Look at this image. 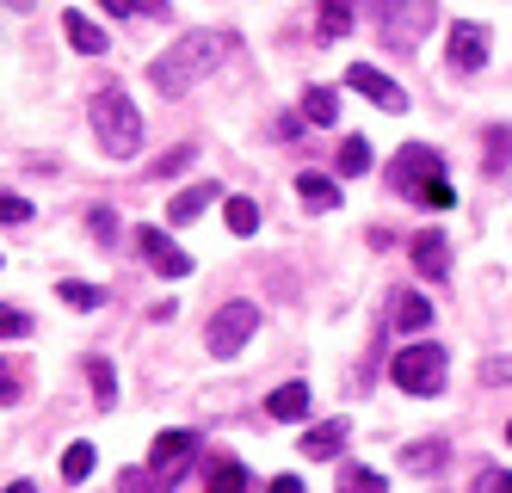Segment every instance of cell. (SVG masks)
<instances>
[{"label": "cell", "instance_id": "16", "mask_svg": "<svg viewBox=\"0 0 512 493\" xmlns=\"http://www.w3.org/2000/svg\"><path fill=\"white\" fill-rule=\"evenodd\" d=\"M297 198L309 210H340V185L327 179V173H297Z\"/></svg>", "mask_w": 512, "mask_h": 493}, {"label": "cell", "instance_id": "5", "mask_svg": "<svg viewBox=\"0 0 512 493\" xmlns=\"http://www.w3.org/2000/svg\"><path fill=\"white\" fill-rule=\"evenodd\" d=\"M371 7H377V31L389 50H414L432 31V7H414V0H371Z\"/></svg>", "mask_w": 512, "mask_h": 493}, {"label": "cell", "instance_id": "7", "mask_svg": "<svg viewBox=\"0 0 512 493\" xmlns=\"http://www.w3.org/2000/svg\"><path fill=\"white\" fill-rule=\"evenodd\" d=\"M445 56H451V68H457V74H482V68H488V25L457 19V25H451V37H445Z\"/></svg>", "mask_w": 512, "mask_h": 493}, {"label": "cell", "instance_id": "37", "mask_svg": "<svg viewBox=\"0 0 512 493\" xmlns=\"http://www.w3.org/2000/svg\"><path fill=\"white\" fill-rule=\"evenodd\" d=\"M420 198H426L432 210H451V198H457V192H451V185H445V179H432V185H426V192H420Z\"/></svg>", "mask_w": 512, "mask_h": 493}, {"label": "cell", "instance_id": "24", "mask_svg": "<svg viewBox=\"0 0 512 493\" xmlns=\"http://www.w3.org/2000/svg\"><path fill=\"white\" fill-rule=\"evenodd\" d=\"M482 148H488L482 173H506V167H512V130H500V124H494V130L482 136Z\"/></svg>", "mask_w": 512, "mask_h": 493}, {"label": "cell", "instance_id": "15", "mask_svg": "<svg viewBox=\"0 0 512 493\" xmlns=\"http://www.w3.org/2000/svg\"><path fill=\"white\" fill-rule=\"evenodd\" d=\"M395 327L401 333H426L432 327V302L414 296V290H395Z\"/></svg>", "mask_w": 512, "mask_h": 493}, {"label": "cell", "instance_id": "13", "mask_svg": "<svg viewBox=\"0 0 512 493\" xmlns=\"http://www.w3.org/2000/svg\"><path fill=\"white\" fill-rule=\"evenodd\" d=\"M216 198H223V185H216V179H204V185H186V192H179V198L167 204V216H173V222H198V216H204Z\"/></svg>", "mask_w": 512, "mask_h": 493}, {"label": "cell", "instance_id": "9", "mask_svg": "<svg viewBox=\"0 0 512 493\" xmlns=\"http://www.w3.org/2000/svg\"><path fill=\"white\" fill-rule=\"evenodd\" d=\"M186 457H198V432H161V438H155V450H149V469L173 487V481H179V469H186Z\"/></svg>", "mask_w": 512, "mask_h": 493}, {"label": "cell", "instance_id": "29", "mask_svg": "<svg viewBox=\"0 0 512 493\" xmlns=\"http://www.w3.org/2000/svg\"><path fill=\"white\" fill-rule=\"evenodd\" d=\"M118 493H167V481L155 469H124L118 475Z\"/></svg>", "mask_w": 512, "mask_h": 493}, {"label": "cell", "instance_id": "36", "mask_svg": "<svg viewBox=\"0 0 512 493\" xmlns=\"http://www.w3.org/2000/svg\"><path fill=\"white\" fill-rule=\"evenodd\" d=\"M19 401V376H13V364L0 358V407H13Z\"/></svg>", "mask_w": 512, "mask_h": 493}, {"label": "cell", "instance_id": "17", "mask_svg": "<svg viewBox=\"0 0 512 493\" xmlns=\"http://www.w3.org/2000/svg\"><path fill=\"white\" fill-rule=\"evenodd\" d=\"M266 413H272V420H309V383H284V389H272Z\"/></svg>", "mask_w": 512, "mask_h": 493}, {"label": "cell", "instance_id": "21", "mask_svg": "<svg viewBox=\"0 0 512 493\" xmlns=\"http://www.w3.org/2000/svg\"><path fill=\"white\" fill-rule=\"evenodd\" d=\"M303 118H309V124H334V118H340V93H334V87H309V93H303Z\"/></svg>", "mask_w": 512, "mask_h": 493}, {"label": "cell", "instance_id": "1", "mask_svg": "<svg viewBox=\"0 0 512 493\" xmlns=\"http://www.w3.org/2000/svg\"><path fill=\"white\" fill-rule=\"evenodd\" d=\"M223 56H229V37L223 31H186V37H173V44L149 62V81H155L161 99H179V93H192Z\"/></svg>", "mask_w": 512, "mask_h": 493}, {"label": "cell", "instance_id": "20", "mask_svg": "<svg viewBox=\"0 0 512 493\" xmlns=\"http://www.w3.org/2000/svg\"><path fill=\"white\" fill-rule=\"evenodd\" d=\"M253 487V475L235 463V457H223V463H210V481H204V493H247Z\"/></svg>", "mask_w": 512, "mask_h": 493}, {"label": "cell", "instance_id": "3", "mask_svg": "<svg viewBox=\"0 0 512 493\" xmlns=\"http://www.w3.org/2000/svg\"><path fill=\"white\" fill-rule=\"evenodd\" d=\"M445 370H451V352L445 346H401L389 358L395 389H408V395H438V389H445Z\"/></svg>", "mask_w": 512, "mask_h": 493}, {"label": "cell", "instance_id": "33", "mask_svg": "<svg viewBox=\"0 0 512 493\" xmlns=\"http://www.w3.org/2000/svg\"><path fill=\"white\" fill-rule=\"evenodd\" d=\"M192 161H198L192 148H167V155H161V167H155V173H161V179H173V173H186Z\"/></svg>", "mask_w": 512, "mask_h": 493}, {"label": "cell", "instance_id": "4", "mask_svg": "<svg viewBox=\"0 0 512 493\" xmlns=\"http://www.w3.org/2000/svg\"><path fill=\"white\" fill-rule=\"evenodd\" d=\"M253 333H260V309H253V302H223V309L210 315L204 346H210V358H235Z\"/></svg>", "mask_w": 512, "mask_h": 493}, {"label": "cell", "instance_id": "27", "mask_svg": "<svg viewBox=\"0 0 512 493\" xmlns=\"http://www.w3.org/2000/svg\"><path fill=\"white\" fill-rule=\"evenodd\" d=\"M93 457H99L93 444H68L62 450V481H87L93 475Z\"/></svg>", "mask_w": 512, "mask_h": 493}, {"label": "cell", "instance_id": "25", "mask_svg": "<svg viewBox=\"0 0 512 493\" xmlns=\"http://www.w3.org/2000/svg\"><path fill=\"white\" fill-rule=\"evenodd\" d=\"M340 493H389V481L377 469H364V463H346L340 469Z\"/></svg>", "mask_w": 512, "mask_h": 493}, {"label": "cell", "instance_id": "38", "mask_svg": "<svg viewBox=\"0 0 512 493\" xmlns=\"http://www.w3.org/2000/svg\"><path fill=\"white\" fill-rule=\"evenodd\" d=\"M266 493H303V481H297V475H278V481H272Z\"/></svg>", "mask_w": 512, "mask_h": 493}, {"label": "cell", "instance_id": "23", "mask_svg": "<svg viewBox=\"0 0 512 493\" xmlns=\"http://www.w3.org/2000/svg\"><path fill=\"white\" fill-rule=\"evenodd\" d=\"M377 161H371V142H364V136H346L340 142V173L346 179H358V173H371Z\"/></svg>", "mask_w": 512, "mask_h": 493}, {"label": "cell", "instance_id": "18", "mask_svg": "<svg viewBox=\"0 0 512 493\" xmlns=\"http://www.w3.org/2000/svg\"><path fill=\"white\" fill-rule=\"evenodd\" d=\"M62 31H68V44H75L81 56H105V31L87 13H62Z\"/></svg>", "mask_w": 512, "mask_h": 493}, {"label": "cell", "instance_id": "32", "mask_svg": "<svg viewBox=\"0 0 512 493\" xmlns=\"http://www.w3.org/2000/svg\"><path fill=\"white\" fill-rule=\"evenodd\" d=\"M105 13H167V0H99Z\"/></svg>", "mask_w": 512, "mask_h": 493}, {"label": "cell", "instance_id": "6", "mask_svg": "<svg viewBox=\"0 0 512 493\" xmlns=\"http://www.w3.org/2000/svg\"><path fill=\"white\" fill-rule=\"evenodd\" d=\"M438 167H445V161H438V148H426V142H408V148L395 155V167H389V185H395V192H408V198H420L426 185L438 179Z\"/></svg>", "mask_w": 512, "mask_h": 493}, {"label": "cell", "instance_id": "34", "mask_svg": "<svg viewBox=\"0 0 512 493\" xmlns=\"http://www.w3.org/2000/svg\"><path fill=\"white\" fill-rule=\"evenodd\" d=\"M0 222H13V229H19V222H31V204L13 198V192H0Z\"/></svg>", "mask_w": 512, "mask_h": 493}, {"label": "cell", "instance_id": "12", "mask_svg": "<svg viewBox=\"0 0 512 493\" xmlns=\"http://www.w3.org/2000/svg\"><path fill=\"white\" fill-rule=\"evenodd\" d=\"M346 420H321V426H309L303 432V457L309 463H327V457H340V450H346Z\"/></svg>", "mask_w": 512, "mask_h": 493}, {"label": "cell", "instance_id": "11", "mask_svg": "<svg viewBox=\"0 0 512 493\" xmlns=\"http://www.w3.org/2000/svg\"><path fill=\"white\" fill-rule=\"evenodd\" d=\"M408 253H414V272L420 278H445L451 272V247H445V235H438V229H420Z\"/></svg>", "mask_w": 512, "mask_h": 493}, {"label": "cell", "instance_id": "31", "mask_svg": "<svg viewBox=\"0 0 512 493\" xmlns=\"http://www.w3.org/2000/svg\"><path fill=\"white\" fill-rule=\"evenodd\" d=\"M87 229H93V241H118V216L105 210V204H93L87 210Z\"/></svg>", "mask_w": 512, "mask_h": 493}, {"label": "cell", "instance_id": "10", "mask_svg": "<svg viewBox=\"0 0 512 493\" xmlns=\"http://www.w3.org/2000/svg\"><path fill=\"white\" fill-rule=\"evenodd\" d=\"M136 247H142V259H149L161 278H186V272H192V259L179 253V241L161 235V229H136Z\"/></svg>", "mask_w": 512, "mask_h": 493}, {"label": "cell", "instance_id": "30", "mask_svg": "<svg viewBox=\"0 0 512 493\" xmlns=\"http://www.w3.org/2000/svg\"><path fill=\"white\" fill-rule=\"evenodd\" d=\"M31 333V315L13 309V302H0V339H25Z\"/></svg>", "mask_w": 512, "mask_h": 493}, {"label": "cell", "instance_id": "40", "mask_svg": "<svg viewBox=\"0 0 512 493\" xmlns=\"http://www.w3.org/2000/svg\"><path fill=\"white\" fill-rule=\"evenodd\" d=\"M506 438H512V420H506Z\"/></svg>", "mask_w": 512, "mask_h": 493}, {"label": "cell", "instance_id": "22", "mask_svg": "<svg viewBox=\"0 0 512 493\" xmlns=\"http://www.w3.org/2000/svg\"><path fill=\"white\" fill-rule=\"evenodd\" d=\"M87 383H93V401H99V407L118 401V370L105 364V358H87Z\"/></svg>", "mask_w": 512, "mask_h": 493}, {"label": "cell", "instance_id": "8", "mask_svg": "<svg viewBox=\"0 0 512 493\" xmlns=\"http://www.w3.org/2000/svg\"><path fill=\"white\" fill-rule=\"evenodd\" d=\"M346 87H352V93H364L377 111H408V93H401L389 74H377L371 62H352V68H346Z\"/></svg>", "mask_w": 512, "mask_h": 493}, {"label": "cell", "instance_id": "19", "mask_svg": "<svg viewBox=\"0 0 512 493\" xmlns=\"http://www.w3.org/2000/svg\"><path fill=\"white\" fill-rule=\"evenodd\" d=\"M401 469H408V475H438V469H445V444H438V438L408 444V450H401Z\"/></svg>", "mask_w": 512, "mask_h": 493}, {"label": "cell", "instance_id": "2", "mask_svg": "<svg viewBox=\"0 0 512 493\" xmlns=\"http://www.w3.org/2000/svg\"><path fill=\"white\" fill-rule=\"evenodd\" d=\"M93 136H99V148H105L112 161H130L136 148H142V111L130 105L124 87L93 93Z\"/></svg>", "mask_w": 512, "mask_h": 493}, {"label": "cell", "instance_id": "14", "mask_svg": "<svg viewBox=\"0 0 512 493\" xmlns=\"http://www.w3.org/2000/svg\"><path fill=\"white\" fill-rule=\"evenodd\" d=\"M321 19H315V31H321V44H340V37L358 25V13H352V0H321L315 7Z\"/></svg>", "mask_w": 512, "mask_h": 493}, {"label": "cell", "instance_id": "26", "mask_svg": "<svg viewBox=\"0 0 512 493\" xmlns=\"http://www.w3.org/2000/svg\"><path fill=\"white\" fill-rule=\"evenodd\" d=\"M223 216H229V235H253V229H260V204H253V198H229Z\"/></svg>", "mask_w": 512, "mask_h": 493}, {"label": "cell", "instance_id": "35", "mask_svg": "<svg viewBox=\"0 0 512 493\" xmlns=\"http://www.w3.org/2000/svg\"><path fill=\"white\" fill-rule=\"evenodd\" d=\"M475 493H512V475L506 469H482L475 475Z\"/></svg>", "mask_w": 512, "mask_h": 493}, {"label": "cell", "instance_id": "28", "mask_svg": "<svg viewBox=\"0 0 512 493\" xmlns=\"http://www.w3.org/2000/svg\"><path fill=\"white\" fill-rule=\"evenodd\" d=\"M56 290H62L68 309H99V302H105V290H99V284H75V278H62Z\"/></svg>", "mask_w": 512, "mask_h": 493}, {"label": "cell", "instance_id": "39", "mask_svg": "<svg viewBox=\"0 0 512 493\" xmlns=\"http://www.w3.org/2000/svg\"><path fill=\"white\" fill-rule=\"evenodd\" d=\"M7 493H38V487H31V481H13V487H7Z\"/></svg>", "mask_w": 512, "mask_h": 493}]
</instances>
